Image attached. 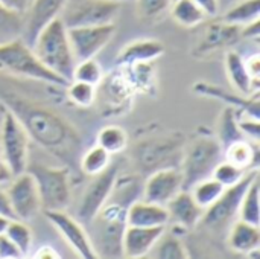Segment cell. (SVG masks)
I'll use <instances>...</instances> for the list:
<instances>
[{
	"label": "cell",
	"mask_w": 260,
	"mask_h": 259,
	"mask_svg": "<svg viewBox=\"0 0 260 259\" xmlns=\"http://www.w3.org/2000/svg\"><path fill=\"white\" fill-rule=\"evenodd\" d=\"M0 102L17 118L30 140L62 160L69 168L75 166L81 139L67 121L52 110L5 89H0Z\"/></svg>",
	"instance_id": "1"
},
{
	"label": "cell",
	"mask_w": 260,
	"mask_h": 259,
	"mask_svg": "<svg viewBox=\"0 0 260 259\" xmlns=\"http://www.w3.org/2000/svg\"><path fill=\"white\" fill-rule=\"evenodd\" d=\"M32 50L37 58L53 73L66 79L72 81V73L76 64L67 27L61 21V18H55L50 21L35 38L32 43Z\"/></svg>",
	"instance_id": "2"
},
{
	"label": "cell",
	"mask_w": 260,
	"mask_h": 259,
	"mask_svg": "<svg viewBox=\"0 0 260 259\" xmlns=\"http://www.w3.org/2000/svg\"><path fill=\"white\" fill-rule=\"evenodd\" d=\"M91 246L98 258H122V238L126 229V206L117 202L107 205L88 223Z\"/></svg>",
	"instance_id": "3"
},
{
	"label": "cell",
	"mask_w": 260,
	"mask_h": 259,
	"mask_svg": "<svg viewBox=\"0 0 260 259\" xmlns=\"http://www.w3.org/2000/svg\"><path fill=\"white\" fill-rule=\"evenodd\" d=\"M0 70L15 76L34 79L52 85L69 84L66 79L49 70L37 58L32 47L21 37L0 44Z\"/></svg>",
	"instance_id": "4"
},
{
	"label": "cell",
	"mask_w": 260,
	"mask_h": 259,
	"mask_svg": "<svg viewBox=\"0 0 260 259\" xmlns=\"http://www.w3.org/2000/svg\"><path fill=\"white\" fill-rule=\"evenodd\" d=\"M26 171L34 177L41 211H66L72 202L69 168H53L43 163H27Z\"/></svg>",
	"instance_id": "5"
},
{
	"label": "cell",
	"mask_w": 260,
	"mask_h": 259,
	"mask_svg": "<svg viewBox=\"0 0 260 259\" xmlns=\"http://www.w3.org/2000/svg\"><path fill=\"white\" fill-rule=\"evenodd\" d=\"M224 159L222 147L218 139L203 136L190 143L181 162L183 191H189L195 183L212 177L215 166Z\"/></svg>",
	"instance_id": "6"
},
{
	"label": "cell",
	"mask_w": 260,
	"mask_h": 259,
	"mask_svg": "<svg viewBox=\"0 0 260 259\" xmlns=\"http://www.w3.org/2000/svg\"><path fill=\"white\" fill-rule=\"evenodd\" d=\"M257 176H259V168H253V169L247 171V174L244 176V179L239 183H236L230 188H225V191L218 198V202L204 211L203 218L198 226L210 229L216 234L229 231V227L236 221V217L239 212V205H241V200H242L245 191L248 189V186Z\"/></svg>",
	"instance_id": "7"
},
{
	"label": "cell",
	"mask_w": 260,
	"mask_h": 259,
	"mask_svg": "<svg viewBox=\"0 0 260 259\" xmlns=\"http://www.w3.org/2000/svg\"><path fill=\"white\" fill-rule=\"evenodd\" d=\"M29 143L30 139L23 125L5 108L0 127V157L9 168L12 177L26 171L29 163Z\"/></svg>",
	"instance_id": "8"
},
{
	"label": "cell",
	"mask_w": 260,
	"mask_h": 259,
	"mask_svg": "<svg viewBox=\"0 0 260 259\" xmlns=\"http://www.w3.org/2000/svg\"><path fill=\"white\" fill-rule=\"evenodd\" d=\"M122 3L114 0H66L64 8L59 14L64 26H94L114 23Z\"/></svg>",
	"instance_id": "9"
},
{
	"label": "cell",
	"mask_w": 260,
	"mask_h": 259,
	"mask_svg": "<svg viewBox=\"0 0 260 259\" xmlns=\"http://www.w3.org/2000/svg\"><path fill=\"white\" fill-rule=\"evenodd\" d=\"M120 165L119 162L110 163L101 174L94 176L91 183L88 185L87 191L82 195L79 209H78V220L81 223H90L96 214L107 205L111 198V192L114 189L116 180L119 177Z\"/></svg>",
	"instance_id": "10"
},
{
	"label": "cell",
	"mask_w": 260,
	"mask_h": 259,
	"mask_svg": "<svg viewBox=\"0 0 260 259\" xmlns=\"http://www.w3.org/2000/svg\"><path fill=\"white\" fill-rule=\"evenodd\" d=\"M6 194L17 220L27 223L41 212V202L35 180L27 171L11 179L6 188Z\"/></svg>",
	"instance_id": "11"
},
{
	"label": "cell",
	"mask_w": 260,
	"mask_h": 259,
	"mask_svg": "<svg viewBox=\"0 0 260 259\" xmlns=\"http://www.w3.org/2000/svg\"><path fill=\"white\" fill-rule=\"evenodd\" d=\"M70 46L76 61L94 58L114 37L116 24H94L67 29Z\"/></svg>",
	"instance_id": "12"
},
{
	"label": "cell",
	"mask_w": 260,
	"mask_h": 259,
	"mask_svg": "<svg viewBox=\"0 0 260 259\" xmlns=\"http://www.w3.org/2000/svg\"><path fill=\"white\" fill-rule=\"evenodd\" d=\"M49 223L56 229L62 240L72 247V250L82 259H96L98 255L91 246L88 232L84 229L79 220L70 217L66 211H46Z\"/></svg>",
	"instance_id": "13"
},
{
	"label": "cell",
	"mask_w": 260,
	"mask_h": 259,
	"mask_svg": "<svg viewBox=\"0 0 260 259\" xmlns=\"http://www.w3.org/2000/svg\"><path fill=\"white\" fill-rule=\"evenodd\" d=\"M183 191V174L180 168L155 169L142 188V198L166 206L178 192Z\"/></svg>",
	"instance_id": "14"
},
{
	"label": "cell",
	"mask_w": 260,
	"mask_h": 259,
	"mask_svg": "<svg viewBox=\"0 0 260 259\" xmlns=\"http://www.w3.org/2000/svg\"><path fill=\"white\" fill-rule=\"evenodd\" d=\"M66 0H29L26 11L23 12V34L21 38L32 46L38 34L59 14Z\"/></svg>",
	"instance_id": "15"
},
{
	"label": "cell",
	"mask_w": 260,
	"mask_h": 259,
	"mask_svg": "<svg viewBox=\"0 0 260 259\" xmlns=\"http://www.w3.org/2000/svg\"><path fill=\"white\" fill-rule=\"evenodd\" d=\"M166 227H137L126 226L122 238V253L125 258H146L158 237Z\"/></svg>",
	"instance_id": "16"
},
{
	"label": "cell",
	"mask_w": 260,
	"mask_h": 259,
	"mask_svg": "<svg viewBox=\"0 0 260 259\" xmlns=\"http://www.w3.org/2000/svg\"><path fill=\"white\" fill-rule=\"evenodd\" d=\"M168 214H169V223H174L175 226L181 229H195L204 214V209H201L189 191L178 192L168 205H166Z\"/></svg>",
	"instance_id": "17"
},
{
	"label": "cell",
	"mask_w": 260,
	"mask_h": 259,
	"mask_svg": "<svg viewBox=\"0 0 260 259\" xmlns=\"http://www.w3.org/2000/svg\"><path fill=\"white\" fill-rule=\"evenodd\" d=\"M126 224L137 227H166L169 214L166 206L149 203L146 200H134L126 208Z\"/></svg>",
	"instance_id": "18"
},
{
	"label": "cell",
	"mask_w": 260,
	"mask_h": 259,
	"mask_svg": "<svg viewBox=\"0 0 260 259\" xmlns=\"http://www.w3.org/2000/svg\"><path fill=\"white\" fill-rule=\"evenodd\" d=\"M198 93L204 95V96H210L219 101H224L229 104V107L232 108H239L245 113V118H253V119H259V92L253 93V95H232L219 87L210 85L207 82H197L193 87Z\"/></svg>",
	"instance_id": "19"
},
{
	"label": "cell",
	"mask_w": 260,
	"mask_h": 259,
	"mask_svg": "<svg viewBox=\"0 0 260 259\" xmlns=\"http://www.w3.org/2000/svg\"><path fill=\"white\" fill-rule=\"evenodd\" d=\"M165 53V44L158 40H136L123 47V50L117 56V64L123 67H129L134 64L154 63Z\"/></svg>",
	"instance_id": "20"
},
{
	"label": "cell",
	"mask_w": 260,
	"mask_h": 259,
	"mask_svg": "<svg viewBox=\"0 0 260 259\" xmlns=\"http://www.w3.org/2000/svg\"><path fill=\"white\" fill-rule=\"evenodd\" d=\"M225 72H227L229 81L232 82L235 90H238L239 95L248 96V95L259 92V79L251 78V75L248 73L247 64H245V58L239 52H236V50L227 52Z\"/></svg>",
	"instance_id": "21"
},
{
	"label": "cell",
	"mask_w": 260,
	"mask_h": 259,
	"mask_svg": "<svg viewBox=\"0 0 260 259\" xmlns=\"http://www.w3.org/2000/svg\"><path fill=\"white\" fill-rule=\"evenodd\" d=\"M241 38V26L227 21H216L206 27L204 37L198 44V52L209 53L224 46H230Z\"/></svg>",
	"instance_id": "22"
},
{
	"label": "cell",
	"mask_w": 260,
	"mask_h": 259,
	"mask_svg": "<svg viewBox=\"0 0 260 259\" xmlns=\"http://www.w3.org/2000/svg\"><path fill=\"white\" fill-rule=\"evenodd\" d=\"M227 244L235 253L248 256L251 252L260 249L259 226L242 221V220L235 221L229 227Z\"/></svg>",
	"instance_id": "23"
},
{
	"label": "cell",
	"mask_w": 260,
	"mask_h": 259,
	"mask_svg": "<svg viewBox=\"0 0 260 259\" xmlns=\"http://www.w3.org/2000/svg\"><path fill=\"white\" fill-rule=\"evenodd\" d=\"M222 156L225 160L245 171L259 168V143H253L248 139H241L229 143L222 150Z\"/></svg>",
	"instance_id": "24"
},
{
	"label": "cell",
	"mask_w": 260,
	"mask_h": 259,
	"mask_svg": "<svg viewBox=\"0 0 260 259\" xmlns=\"http://www.w3.org/2000/svg\"><path fill=\"white\" fill-rule=\"evenodd\" d=\"M146 258L155 259H187L190 258L183 241L172 232H165L158 237Z\"/></svg>",
	"instance_id": "25"
},
{
	"label": "cell",
	"mask_w": 260,
	"mask_h": 259,
	"mask_svg": "<svg viewBox=\"0 0 260 259\" xmlns=\"http://www.w3.org/2000/svg\"><path fill=\"white\" fill-rule=\"evenodd\" d=\"M171 15L172 18L184 26V27H195L206 20L204 11L193 2V0H175L171 5Z\"/></svg>",
	"instance_id": "26"
},
{
	"label": "cell",
	"mask_w": 260,
	"mask_h": 259,
	"mask_svg": "<svg viewBox=\"0 0 260 259\" xmlns=\"http://www.w3.org/2000/svg\"><path fill=\"white\" fill-rule=\"evenodd\" d=\"M224 191H225V188L213 177L200 180L189 189V192L193 197V200L197 202V205L204 211L209 209L212 205H215Z\"/></svg>",
	"instance_id": "27"
},
{
	"label": "cell",
	"mask_w": 260,
	"mask_h": 259,
	"mask_svg": "<svg viewBox=\"0 0 260 259\" xmlns=\"http://www.w3.org/2000/svg\"><path fill=\"white\" fill-rule=\"evenodd\" d=\"M260 18V0H242L236 5H233L222 17L224 21L245 26L254 20Z\"/></svg>",
	"instance_id": "28"
},
{
	"label": "cell",
	"mask_w": 260,
	"mask_h": 259,
	"mask_svg": "<svg viewBox=\"0 0 260 259\" xmlns=\"http://www.w3.org/2000/svg\"><path fill=\"white\" fill-rule=\"evenodd\" d=\"M239 220L260 226V211H259V176L251 182L248 189L245 191L238 212Z\"/></svg>",
	"instance_id": "29"
},
{
	"label": "cell",
	"mask_w": 260,
	"mask_h": 259,
	"mask_svg": "<svg viewBox=\"0 0 260 259\" xmlns=\"http://www.w3.org/2000/svg\"><path fill=\"white\" fill-rule=\"evenodd\" d=\"M110 163H111V154L105 151L101 145H94L81 156L79 168L84 174L94 177L101 174Z\"/></svg>",
	"instance_id": "30"
},
{
	"label": "cell",
	"mask_w": 260,
	"mask_h": 259,
	"mask_svg": "<svg viewBox=\"0 0 260 259\" xmlns=\"http://www.w3.org/2000/svg\"><path fill=\"white\" fill-rule=\"evenodd\" d=\"M98 145H101L111 156L119 154L128 147V133L117 125L104 127L98 133Z\"/></svg>",
	"instance_id": "31"
},
{
	"label": "cell",
	"mask_w": 260,
	"mask_h": 259,
	"mask_svg": "<svg viewBox=\"0 0 260 259\" xmlns=\"http://www.w3.org/2000/svg\"><path fill=\"white\" fill-rule=\"evenodd\" d=\"M23 34V14L0 5V44L20 38Z\"/></svg>",
	"instance_id": "32"
},
{
	"label": "cell",
	"mask_w": 260,
	"mask_h": 259,
	"mask_svg": "<svg viewBox=\"0 0 260 259\" xmlns=\"http://www.w3.org/2000/svg\"><path fill=\"white\" fill-rule=\"evenodd\" d=\"M241 139H245V137L239 128V124L236 119V110L232 107H227L222 111L219 124H218V140L224 150L229 143L235 140H241Z\"/></svg>",
	"instance_id": "33"
},
{
	"label": "cell",
	"mask_w": 260,
	"mask_h": 259,
	"mask_svg": "<svg viewBox=\"0 0 260 259\" xmlns=\"http://www.w3.org/2000/svg\"><path fill=\"white\" fill-rule=\"evenodd\" d=\"M18 249L23 255L29 253L30 247H32V241H34V235L30 227L26 224V221L12 218L8 221V226L3 232Z\"/></svg>",
	"instance_id": "34"
},
{
	"label": "cell",
	"mask_w": 260,
	"mask_h": 259,
	"mask_svg": "<svg viewBox=\"0 0 260 259\" xmlns=\"http://www.w3.org/2000/svg\"><path fill=\"white\" fill-rule=\"evenodd\" d=\"M102 78H104L102 66L94 58L76 61L72 73V81H82L91 85H99Z\"/></svg>",
	"instance_id": "35"
},
{
	"label": "cell",
	"mask_w": 260,
	"mask_h": 259,
	"mask_svg": "<svg viewBox=\"0 0 260 259\" xmlns=\"http://www.w3.org/2000/svg\"><path fill=\"white\" fill-rule=\"evenodd\" d=\"M67 85V96L75 105L81 108H88L93 105L96 99V85L82 81H70Z\"/></svg>",
	"instance_id": "36"
},
{
	"label": "cell",
	"mask_w": 260,
	"mask_h": 259,
	"mask_svg": "<svg viewBox=\"0 0 260 259\" xmlns=\"http://www.w3.org/2000/svg\"><path fill=\"white\" fill-rule=\"evenodd\" d=\"M248 171H250V169H248ZM245 174H247L245 169H242V168H239V166L230 163L229 160L222 159V160L215 166V169H213V172H212V177H213L215 180H218L224 188H230V186L239 183V182L244 179Z\"/></svg>",
	"instance_id": "37"
},
{
	"label": "cell",
	"mask_w": 260,
	"mask_h": 259,
	"mask_svg": "<svg viewBox=\"0 0 260 259\" xmlns=\"http://www.w3.org/2000/svg\"><path fill=\"white\" fill-rule=\"evenodd\" d=\"M134 2H137V9L140 15L146 20L160 17L172 5V0H134Z\"/></svg>",
	"instance_id": "38"
},
{
	"label": "cell",
	"mask_w": 260,
	"mask_h": 259,
	"mask_svg": "<svg viewBox=\"0 0 260 259\" xmlns=\"http://www.w3.org/2000/svg\"><path fill=\"white\" fill-rule=\"evenodd\" d=\"M239 128L244 134L245 139H248L253 143H259L260 140V124L259 119H253V118H242L238 119Z\"/></svg>",
	"instance_id": "39"
},
{
	"label": "cell",
	"mask_w": 260,
	"mask_h": 259,
	"mask_svg": "<svg viewBox=\"0 0 260 259\" xmlns=\"http://www.w3.org/2000/svg\"><path fill=\"white\" fill-rule=\"evenodd\" d=\"M24 256L20 249L5 235L0 234V259H18Z\"/></svg>",
	"instance_id": "40"
},
{
	"label": "cell",
	"mask_w": 260,
	"mask_h": 259,
	"mask_svg": "<svg viewBox=\"0 0 260 259\" xmlns=\"http://www.w3.org/2000/svg\"><path fill=\"white\" fill-rule=\"evenodd\" d=\"M260 35V18L254 20L245 26H241V38H253L259 40Z\"/></svg>",
	"instance_id": "41"
},
{
	"label": "cell",
	"mask_w": 260,
	"mask_h": 259,
	"mask_svg": "<svg viewBox=\"0 0 260 259\" xmlns=\"http://www.w3.org/2000/svg\"><path fill=\"white\" fill-rule=\"evenodd\" d=\"M207 17H215L219 11V0H193Z\"/></svg>",
	"instance_id": "42"
},
{
	"label": "cell",
	"mask_w": 260,
	"mask_h": 259,
	"mask_svg": "<svg viewBox=\"0 0 260 259\" xmlns=\"http://www.w3.org/2000/svg\"><path fill=\"white\" fill-rule=\"evenodd\" d=\"M0 215L8 220L15 218L11 203H9V198H8V194H6V189H2V188H0Z\"/></svg>",
	"instance_id": "43"
},
{
	"label": "cell",
	"mask_w": 260,
	"mask_h": 259,
	"mask_svg": "<svg viewBox=\"0 0 260 259\" xmlns=\"http://www.w3.org/2000/svg\"><path fill=\"white\" fill-rule=\"evenodd\" d=\"M245 64H247V69H248V73L251 75V78H254V79H260L259 55H253V56H250L248 60H245Z\"/></svg>",
	"instance_id": "44"
},
{
	"label": "cell",
	"mask_w": 260,
	"mask_h": 259,
	"mask_svg": "<svg viewBox=\"0 0 260 259\" xmlns=\"http://www.w3.org/2000/svg\"><path fill=\"white\" fill-rule=\"evenodd\" d=\"M0 5L8 8V9H12V11L23 14L29 5V0H0Z\"/></svg>",
	"instance_id": "45"
},
{
	"label": "cell",
	"mask_w": 260,
	"mask_h": 259,
	"mask_svg": "<svg viewBox=\"0 0 260 259\" xmlns=\"http://www.w3.org/2000/svg\"><path fill=\"white\" fill-rule=\"evenodd\" d=\"M11 179H12V174H11L9 168L6 166V163H5V162L2 160V157H0V185L9 183Z\"/></svg>",
	"instance_id": "46"
},
{
	"label": "cell",
	"mask_w": 260,
	"mask_h": 259,
	"mask_svg": "<svg viewBox=\"0 0 260 259\" xmlns=\"http://www.w3.org/2000/svg\"><path fill=\"white\" fill-rule=\"evenodd\" d=\"M35 258H59V255L56 253V250L55 249H52V247H41L38 252H37V255H35Z\"/></svg>",
	"instance_id": "47"
},
{
	"label": "cell",
	"mask_w": 260,
	"mask_h": 259,
	"mask_svg": "<svg viewBox=\"0 0 260 259\" xmlns=\"http://www.w3.org/2000/svg\"><path fill=\"white\" fill-rule=\"evenodd\" d=\"M8 218H5V217H2L0 215V234H3L5 232V229H6V226H8Z\"/></svg>",
	"instance_id": "48"
},
{
	"label": "cell",
	"mask_w": 260,
	"mask_h": 259,
	"mask_svg": "<svg viewBox=\"0 0 260 259\" xmlns=\"http://www.w3.org/2000/svg\"><path fill=\"white\" fill-rule=\"evenodd\" d=\"M114 2H119V3H125V2H134V0H114Z\"/></svg>",
	"instance_id": "49"
},
{
	"label": "cell",
	"mask_w": 260,
	"mask_h": 259,
	"mask_svg": "<svg viewBox=\"0 0 260 259\" xmlns=\"http://www.w3.org/2000/svg\"><path fill=\"white\" fill-rule=\"evenodd\" d=\"M172 2H175V0H172Z\"/></svg>",
	"instance_id": "50"
}]
</instances>
